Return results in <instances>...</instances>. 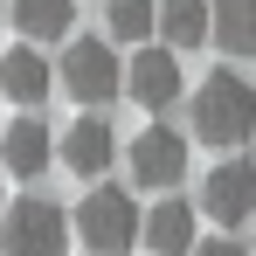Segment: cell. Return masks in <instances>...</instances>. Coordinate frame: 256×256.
<instances>
[{
    "label": "cell",
    "mask_w": 256,
    "mask_h": 256,
    "mask_svg": "<svg viewBox=\"0 0 256 256\" xmlns=\"http://www.w3.org/2000/svg\"><path fill=\"white\" fill-rule=\"evenodd\" d=\"M76 236L90 256H132L146 242V214L132 201V187L118 180H90V194L76 201Z\"/></svg>",
    "instance_id": "obj_1"
},
{
    "label": "cell",
    "mask_w": 256,
    "mask_h": 256,
    "mask_svg": "<svg viewBox=\"0 0 256 256\" xmlns=\"http://www.w3.org/2000/svg\"><path fill=\"white\" fill-rule=\"evenodd\" d=\"M194 138H208V146H242L256 132V90L250 76H236V70H214L208 84L194 90Z\"/></svg>",
    "instance_id": "obj_2"
},
{
    "label": "cell",
    "mask_w": 256,
    "mask_h": 256,
    "mask_svg": "<svg viewBox=\"0 0 256 256\" xmlns=\"http://www.w3.org/2000/svg\"><path fill=\"white\" fill-rule=\"evenodd\" d=\"M70 236H76V214L42 194L0 208V256H70Z\"/></svg>",
    "instance_id": "obj_3"
},
{
    "label": "cell",
    "mask_w": 256,
    "mask_h": 256,
    "mask_svg": "<svg viewBox=\"0 0 256 256\" xmlns=\"http://www.w3.org/2000/svg\"><path fill=\"white\" fill-rule=\"evenodd\" d=\"M56 76H62V90H70L84 111H104L111 97H125V62H118V48L97 42V35H70Z\"/></svg>",
    "instance_id": "obj_4"
},
{
    "label": "cell",
    "mask_w": 256,
    "mask_h": 256,
    "mask_svg": "<svg viewBox=\"0 0 256 256\" xmlns=\"http://www.w3.org/2000/svg\"><path fill=\"white\" fill-rule=\"evenodd\" d=\"M180 90H187V84H180V48H173V42H160V48L146 42V48L125 62V97L138 104V111L160 118V111L180 104Z\"/></svg>",
    "instance_id": "obj_5"
},
{
    "label": "cell",
    "mask_w": 256,
    "mask_h": 256,
    "mask_svg": "<svg viewBox=\"0 0 256 256\" xmlns=\"http://www.w3.org/2000/svg\"><path fill=\"white\" fill-rule=\"evenodd\" d=\"M125 166H132L138 187H173V180H187V138L152 118V125L125 146Z\"/></svg>",
    "instance_id": "obj_6"
},
{
    "label": "cell",
    "mask_w": 256,
    "mask_h": 256,
    "mask_svg": "<svg viewBox=\"0 0 256 256\" xmlns=\"http://www.w3.org/2000/svg\"><path fill=\"white\" fill-rule=\"evenodd\" d=\"M201 208H208V222H222V228H242V222L256 214V166H242V160L208 166V180H201Z\"/></svg>",
    "instance_id": "obj_7"
},
{
    "label": "cell",
    "mask_w": 256,
    "mask_h": 256,
    "mask_svg": "<svg viewBox=\"0 0 256 256\" xmlns=\"http://www.w3.org/2000/svg\"><path fill=\"white\" fill-rule=\"evenodd\" d=\"M56 84H62V76L42 62V48H35V42L0 48V97H14V104H42Z\"/></svg>",
    "instance_id": "obj_8"
},
{
    "label": "cell",
    "mask_w": 256,
    "mask_h": 256,
    "mask_svg": "<svg viewBox=\"0 0 256 256\" xmlns=\"http://www.w3.org/2000/svg\"><path fill=\"white\" fill-rule=\"evenodd\" d=\"M56 152H62V146L48 138V125H42V118H14V125L0 132V166L14 173V180H35V173H42Z\"/></svg>",
    "instance_id": "obj_9"
},
{
    "label": "cell",
    "mask_w": 256,
    "mask_h": 256,
    "mask_svg": "<svg viewBox=\"0 0 256 256\" xmlns=\"http://www.w3.org/2000/svg\"><path fill=\"white\" fill-rule=\"evenodd\" d=\"M111 160H118V138H111V125L90 111V118H76L70 125V138H62V166L84 173V180H97V173H111Z\"/></svg>",
    "instance_id": "obj_10"
},
{
    "label": "cell",
    "mask_w": 256,
    "mask_h": 256,
    "mask_svg": "<svg viewBox=\"0 0 256 256\" xmlns=\"http://www.w3.org/2000/svg\"><path fill=\"white\" fill-rule=\"evenodd\" d=\"M146 242H152V256H194V208L187 201H160L146 214Z\"/></svg>",
    "instance_id": "obj_11"
},
{
    "label": "cell",
    "mask_w": 256,
    "mask_h": 256,
    "mask_svg": "<svg viewBox=\"0 0 256 256\" xmlns=\"http://www.w3.org/2000/svg\"><path fill=\"white\" fill-rule=\"evenodd\" d=\"M214 35V7L208 0H160V42L173 48H194Z\"/></svg>",
    "instance_id": "obj_12"
},
{
    "label": "cell",
    "mask_w": 256,
    "mask_h": 256,
    "mask_svg": "<svg viewBox=\"0 0 256 256\" xmlns=\"http://www.w3.org/2000/svg\"><path fill=\"white\" fill-rule=\"evenodd\" d=\"M14 28L28 42H62L76 28V0H14Z\"/></svg>",
    "instance_id": "obj_13"
},
{
    "label": "cell",
    "mask_w": 256,
    "mask_h": 256,
    "mask_svg": "<svg viewBox=\"0 0 256 256\" xmlns=\"http://www.w3.org/2000/svg\"><path fill=\"white\" fill-rule=\"evenodd\" d=\"M214 42L228 56H256V0H214Z\"/></svg>",
    "instance_id": "obj_14"
},
{
    "label": "cell",
    "mask_w": 256,
    "mask_h": 256,
    "mask_svg": "<svg viewBox=\"0 0 256 256\" xmlns=\"http://www.w3.org/2000/svg\"><path fill=\"white\" fill-rule=\"evenodd\" d=\"M104 21H111V42H152L160 7L152 0H104Z\"/></svg>",
    "instance_id": "obj_15"
},
{
    "label": "cell",
    "mask_w": 256,
    "mask_h": 256,
    "mask_svg": "<svg viewBox=\"0 0 256 256\" xmlns=\"http://www.w3.org/2000/svg\"><path fill=\"white\" fill-rule=\"evenodd\" d=\"M194 256H250L242 242H228V236H214V242H194Z\"/></svg>",
    "instance_id": "obj_16"
},
{
    "label": "cell",
    "mask_w": 256,
    "mask_h": 256,
    "mask_svg": "<svg viewBox=\"0 0 256 256\" xmlns=\"http://www.w3.org/2000/svg\"><path fill=\"white\" fill-rule=\"evenodd\" d=\"M0 180H7V166H0ZM0 208H7V194H0Z\"/></svg>",
    "instance_id": "obj_17"
}]
</instances>
